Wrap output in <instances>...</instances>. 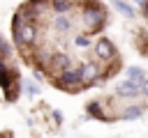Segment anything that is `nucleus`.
I'll use <instances>...</instances> for the list:
<instances>
[{"label": "nucleus", "mask_w": 148, "mask_h": 138, "mask_svg": "<svg viewBox=\"0 0 148 138\" xmlns=\"http://www.w3.org/2000/svg\"><path fill=\"white\" fill-rule=\"evenodd\" d=\"M106 23V9L102 2L97 0H83L81 2V25L86 28V32L95 34L97 30H102Z\"/></svg>", "instance_id": "1"}, {"label": "nucleus", "mask_w": 148, "mask_h": 138, "mask_svg": "<svg viewBox=\"0 0 148 138\" xmlns=\"http://www.w3.org/2000/svg\"><path fill=\"white\" fill-rule=\"evenodd\" d=\"M12 37H14V44L18 48H32L37 44V37H39L37 21H23L21 25L12 28Z\"/></svg>", "instance_id": "2"}, {"label": "nucleus", "mask_w": 148, "mask_h": 138, "mask_svg": "<svg viewBox=\"0 0 148 138\" xmlns=\"http://www.w3.org/2000/svg\"><path fill=\"white\" fill-rule=\"evenodd\" d=\"M76 71H79V80L86 87H90V85L102 80V67L97 62H81V67H76Z\"/></svg>", "instance_id": "3"}, {"label": "nucleus", "mask_w": 148, "mask_h": 138, "mask_svg": "<svg viewBox=\"0 0 148 138\" xmlns=\"http://www.w3.org/2000/svg\"><path fill=\"white\" fill-rule=\"evenodd\" d=\"M95 55H97L102 62H113V60L118 57V51H116V46L111 44V39L102 37V39L95 41Z\"/></svg>", "instance_id": "4"}, {"label": "nucleus", "mask_w": 148, "mask_h": 138, "mask_svg": "<svg viewBox=\"0 0 148 138\" xmlns=\"http://www.w3.org/2000/svg\"><path fill=\"white\" fill-rule=\"evenodd\" d=\"M116 94H118V97L134 99V97L141 94V83H136V80H132V78H125V80H120V83L116 85Z\"/></svg>", "instance_id": "5"}, {"label": "nucleus", "mask_w": 148, "mask_h": 138, "mask_svg": "<svg viewBox=\"0 0 148 138\" xmlns=\"http://www.w3.org/2000/svg\"><path fill=\"white\" fill-rule=\"evenodd\" d=\"M69 67V55L67 53H62V51H58V53H51V60H49V74H53V76H58L60 71H65Z\"/></svg>", "instance_id": "6"}, {"label": "nucleus", "mask_w": 148, "mask_h": 138, "mask_svg": "<svg viewBox=\"0 0 148 138\" xmlns=\"http://www.w3.org/2000/svg\"><path fill=\"white\" fill-rule=\"evenodd\" d=\"M146 113V103H132V106H127L125 110H120V120H136V117H141Z\"/></svg>", "instance_id": "7"}, {"label": "nucleus", "mask_w": 148, "mask_h": 138, "mask_svg": "<svg viewBox=\"0 0 148 138\" xmlns=\"http://www.w3.org/2000/svg\"><path fill=\"white\" fill-rule=\"evenodd\" d=\"M53 28H56V32H60V34L69 32V30H72V18H69V12H67V14H56V18H53Z\"/></svg>", "instance_id": "8"}, {"label": "nucleus", "mask_w": 148, "mask_h": 138, "mask_svg": "<svg viewBox=\"0 0 148 138\" xmlns=\"http://www.w3.org/2000/svg\"><path fill=\"white\" fill-rule=\"evenodd\" d=\"M49 60H51V53H49L46 48H39V51L32 53V64H35V69H46V67H49Z\"/></svg>", "instance_id": "9"}, {"label": "nucleus", "mask_w": 148, "mask_h": 138, "mask_svg": "<svg viewBox=\"0 0 148 138\" xmlns=\"http://www.w3.org/2000/svg\"><path fill=\"white\" fill-rule=\"evenodd\" d=\"M111 5H113V9H116V12H120L125 18H134V16H136V14H134V7H132V5H127L125 0H113Z\"/></svg>", "instance_id": "10"}, {"label": "nucleus", "mask_w": 148, "mask_h": 138, "mask_svg": "<svg viewBox=\"0 0 148 138\" xmlns=\"http://www.w3.org/2000/svg\"><path fill=\"white\" fill-rule=\"evenodd\" d=\"M88 117H95V120H111L109 115H104V110L99 108L97 101H90V103H88Z\"/></svg>", "instance_id": "11"}, {"label": "nucleus", "mask_w": 148, "mask_h": 138, "mask_svg": "<svg viewBox=\"0 0 148 138\" xmlns=\"http://www.w3.org/2000/svg\"><path fill=\"white\" fill-rule=\"evenodd\" d=\"M125 74H127V78H132V80H136V83H141V85H143V80L148 78V76H146V71H143V69H139V67H127V71H125Z\"/></svg>", "instance_id": "12"}, {"label": "nucleus", "mask_w": 148, "mask_h": 138, "mask_svg": "<svg viewBox=\"0 0 148 138\" xmlns=\"http://www.w3.org/2000/svg\"><path fill=\"white\" fill-rule=\"evenodd\" d=\"M51 9L56 14H67L72 9V0H51Z\"/></svg>", "instance_id": "13"}, {"label": "nucleus", "mask_w": 148, "mask_h": 138, "mask_svg": "<svg viewBox=\"0 0 148 138\" xmlns=\"http://www.w3.org/2000/svg\"><path fill=\"white\" fill-rule=\"evenodd\" d=\"M90 37H92L90 32H86V34H76V37H74V44H76L79 48H88V46H90V41H92Z\"/></svg>", "instance_id": "14"}, {"label": "nucleus", "mask_w": 148, "mask_h": 138, "mask_svg": "<svg viewBox=\"0 0 148 138\" xmlns=\"http://www.w3.org/2000/svg\"><path fill=\"white\" fill-rule=\"evenodd\" d=\"M9 53H12V48H9V44L5 41V37L0 34V60H5V57H9Z\"/></svg>", "instance_id": "15"}, {"label": "nucleus", "mask_w": 148, "mask_h": 138, "mask_svg": "<svg viewBox=\"0 0 148 138\" xmlns=\"http://www.w3.org/2000/svg\"><path fill=\"white\" fill-rule=\"evenodd\" d=\"M25 92H28L30 97H37V94H39V85L32 83V80H28V83H25Z\"/></svg>", "instance_id": "16"}, {"label": "nucleus", "mask_w": 148, "mask_h": 138, "mask_svg": "<svg viewBox=\"0 0 148 138\" xmlns=\"http://www.w3.org/2000/svg\"><path fill=\"white\" fill-rule=\"evenodd\" d=\"M51 117H53V122H56V124H62V115H60L58 110H53V113H51Z\"/></svg>", "instance_id": "17"}, {"label": "nucleus", "mask_w": 148, "mask_h": 138, "mask_svg": "<svg viewBox=\"0 0 148 138\" xmlns=\"http://www.w3.org/2000/svg\"><path fill=\"white\" fill-rule=\"evenodd\" d=\"M141 16L148 21V0H146V2H143V7H141Z\"/></svg>", "instance_id": "18"}, {"label": "nucleus", "mask_w": 148, "mask_h": 138, "mask_svg": "<svg viewBox=\"0 0 148 138\" xmlns=\"http://www.w3.org/2000/svg\"><path fill=\"white\" fill-rule=\"evenodd\" d=\"M141 94H143V97H148V78H146V80H143V85H141Z\"/></svg>", "instance_id": "19"}, {"label": "nucleus", "mask_w": 148, "mask_h": 138, "mask_svg": "<svg viewBox=\"0 0 148 138\" xmlns=\"http://www.w3.org/2000/svg\"><path fill=\"white\" fill-rule=\"evenodd\" d=\"M134 2H136L139 7H143V2H146V0H134Z\"/></svg>", "instance_id": "20"}]
</instances>
